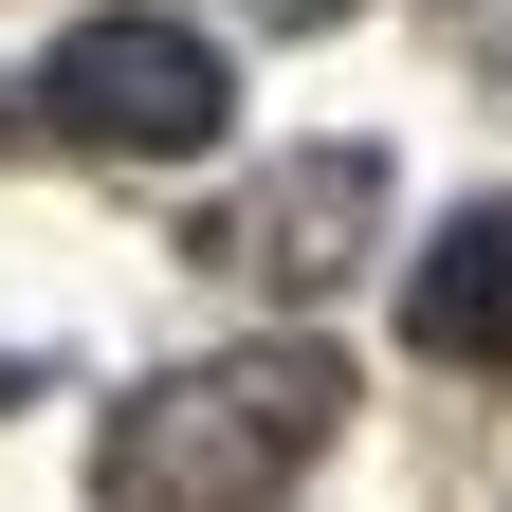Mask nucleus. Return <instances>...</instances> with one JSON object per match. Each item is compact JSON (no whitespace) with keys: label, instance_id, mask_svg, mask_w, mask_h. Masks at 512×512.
<instances>
[{"label":"nucleus","instance_id":"7ed1b4c3","mask_svg":"<svg viewBox=\"0 0 512 512\" xmlns=\"http://www.w3.org/2000/svg\"><path fill=\"white\" fill-rule=\"evenodd\" d=\"M403 330H421V366H512V183L403 256Z\"/></svg>","mask_w":512,"mask_h":512},{"label":"nucleus","instance_id":"f03ea898","mask_svg":"<svg viewBox=\"0 0 512 512\" xmlns=\"http://www.w3.org/2000/svg\"><path fill=\"white\" fill-rule=\"evenodd\" d=\"M37 128L55 147H110V165H202L238 128V55L202 19H147V0H110L37 55Z\"/></svg>","mask_w":512,"mask_h":512},{"label":"nucleus","instance_id":"39448f33","mask_svg":"<svg viewBox=\"0 0 512 512\" xmlns=\"http://www.w3.org/2000/svg\"><path fill=\"white\" fill-rule=\"evenodd\" d=\"M256 19H293V37H311V19H348V0H256Z\"/></svg>","mask_w":512,"mask_h":512},{"label":"nucleus","instance_id":"f257e3e1","mask_svg":"<svg viewBox=\"0 0 512 512\" xmlns=\"http://www.w3.org/2000/svg\"><path fill=\"white\" fill-rule=\"evenodd\" d=\"M348 421V384L311 330H256V348H202L165 384L110 403V458H92V512H275L311 476V439Z\"/></svg>","mask_w":512,"mask_h":512},{"label":"nucleus","instance_id":"423d86ee","mask_svg":"<svg viewBox=\"0 0 512 512\" xmlns=\"http://www.w3.org/2000/svg\"><path fill=\"white\" fill-rule=\"evenodd\" d=\"M0 403H19V366H0Z\"/></svg>","mask_w":512,"mask_h":512},{"label":"nucleus","instance_id":"20e7f679","mask_svg":"<svg viewBox=\"0 0 512 512\" xmlns=\"http://www.w3.org/2000/svg\"><path fill=\"white\" fill-rule=\"evenodd\" d=\"M366 202H384V165H366V147H311V183H275V202H256L275 293H330V256L366 238Z\"/></svg>","mask_w":512,"mask_h":512}]
</instances>
